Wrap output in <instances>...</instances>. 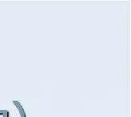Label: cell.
<instances>
[{
	"label": "cell",
	"mask_w": 131,
	"mask_h": 117,
	"mask_svg": "<svg viewBox=\"0 0 131 117\" xmlns=\"http://www.w3.org/2000/svg\"><path fill=\"white\" fill-rule=\"evenodd\" d=\"M3 117H9V112L8 110H4V115Z\"/></svg>",
	"instance_id": "cell-2"
},
{
	"label": "cell",
	"mask_w": 131,
	"mask_h": 117,
	"mask_svg": "<svg viewBox=\"0 0 131 117\" xmlns=\"http://www.w3.org/2000/svg\"><path fill=\"white\" fill-rule=\"evenodd\" d=\"M4 115V110H0V117H3Z\"/></svg>",
	"instance_id": "cell-3"
},
{
	"label": "cell",
	"mask_w": 131,
	"mask_h": 117,
	"mask_svg": "<svg viewBox=\"0 0 131 117\" xmlns=\"http://www.w3.org/2000/svg\"><path fill=\"white\" fill-rule=\"evenodd\" d=\"M12 103L18 109V110L19 112V114H20V117H27L26 116L25 111V110L23 108V106L21 105V103L19 101H18V100H12Z\"/></svg>",
	"instance_id": "cell-1"
}]
</instances>
